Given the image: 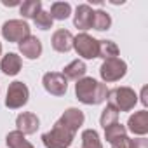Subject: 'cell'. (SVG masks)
I'll return each instance as SVG.
<instances>
[{
	"mask_svg": "<svg viewBox=\"0 0 148 148\" xmlns=\"http://www.w3.org/2000/svg\"><path fill=\"white\" fill-rule=\"evenodd\" d=\"M75 94L77 99L84 105H99L106 101L108 89L106 84H101L92 77H82L75 84Z\"/></svg>",
	"mask_w": 148,
	"mask_h": 148,
	"instance_id": "obj_1",
	"label": "cell"
},
{
	"mask_svg": "<svg viewBox=\"0 0 148 148\" xmlns=\"http://www.w3.org/2000/svg\"><path fill=\"white\" fill-rule=\"evenodd\" d=\"M106 101L117 112H131L138 103V94L131 87H115L108 91Z\"/></svg>",
	"mask_w": 148,
	"mask_h": 148,
	"instance_id": "obj_2",
	"label": "cell"
},
{
	"mask_svg": "<svg viewBox=\"0 0 148 148\" xmlns=\"http://www.w3.org/2000/svg\"><path fill=\"white\" fill-rule=\"evenodd\" d=\"M75 138V132H71L59 122L54 124V127L42 134V143L45 148H68Z\"/></svg>",
	"mask_w": 148,
	"mask_h": 148,
	"instance_id": "obj_3",
	"label": "cell"
},
{
	"mask_svg": "<svg viewBox=\"0 0 148 148\" xmlns=\"http://www.w3.org/2000/svg\"><path fill=\"white\" fill-rule=\"evenodd\" d=\"M125 73H127V64L120 58L105 59L101 68H99V75H101V79L105 82H117L125 75Z\"/></svg>",
	"mask_w": 148,
	"mask_h": 148,
	"instance_id": "obj_4",
	"label": "cell"
},
{
	"mask_svg": "<svg viewBox=\"0 0 148 148\" xmlns=\"http://www.w3.org/2000/svg\"><path fill=\"white\" fill-rule=\"evenodd\" d=\"M73 49L84 59H94V58H98L99 40L92 38L87 33H79L77 37H73Z\"/></svg>",
	"mask_w": 148,
	"mask_h": 148,
	"instance_id": "obj_5",
	"label": "cell"
},
{
	"mask_svg": "<svg viewBox=\"0 0 148 148\" xmlns=\"http://www.w3.org/2000/svg\"><path fill=\"white\" fill-rule=\"evenodd\" d=\"M30 35H32L30 26L23 19H11V21H5L2 26V37L7 42H18L19 44L21 40H25Z\"/></svg>",
	"mask_w": 148,
	"mask_h": 148,
	"instance_id": "obj_6",
	"label": "cell"
},
{
	"mask_svg": "<svg viewBox=\"0 0 148 148\" xmlns=\"http://www.w3.org/2000/svg\"><path fill=\"white\" fill-rule=\"evenodd\" d=\"M28 98H30V91H28L26 84L16 80V82H12V84L9 86V89H7L5 106H7V108H12V110L21 108V106H25V105L28 103Z\"/></svg>",
	"mask_w": 148,
	"mask_h": 148,
	"instance_id": "obj_7",
	"label": "cell"
},
{
	"mask_svg": "<svg viewBox=\"0 0 148 148\" xmlns=\"http://www.w3.org/2000/svg\"><path fill=\"white\" fill-rule=\"evenodd\" d=\"M105 138L112 145V148H131V139L127 138V129L117 122L105 129Z\"/></svg>",
	"mask_w": 148,
	"mask_h": 148,
	"instance_id": "obj_8",
	"label": "cell"
},
{
	"mask_svg": "<svg viewBox=\"0 0 148 148\" xmlns=\"http://www.w3.org/2000/svg\"><path fill=\"white\" fill-rule=\"evenodd\" d=\"M42 84H44V89L52 96H63L68 89V80L63 77V73H58V71L45 73L42 77Z\"/></svg>",
	"mask_w": 148,
	"mask_h": 148,
	"instance_id": "obj_9",
	"label": "cell"
},
{
	"mask_svg": "<svg viewBox=\"0 0 148 148\" xmlns=\"http://www.w3.org/2000/svg\"><path fill=\"white\" fill-rule=\"evenodd\" d=\"M84 113L79 110V108H68L59 119H58V122L61 124V125H64L66 129H70L71 132H77L79 129H80V125L84 124Z\"/></svg>",
	"mask_w": 148,
	"mask_h": 148,
	"instance_id": "obj_10",
	"label": "cell"
},
{
	"mask_svg": "<svg viewBox=\"0 0 148 148\" xmlns=\"http://www.w3.org/2000/svg\"><path fill=\"white\" fill-rule=\"evenodd\" d=\"M127 129L132 134L145 136L148 132V112L141 110V112H136L134 115H131L127 120Z\"/></svg>",
	"mask_w": 148,
	"mask_h": 148,
	"instance_id": "obj_11",
	"label": "cell"
},
{
	"mask_svg": "<svg viewBox=\"0 0 148 148\" xmlns=\"http://www.w3.org/2000/svg\"><path fill=\"white\" fill-rule=\"evenodd\" d=\"M38 124H40L38 117H37L35 113H32V112H25V113L18 115V119H16L18 131L23 132L25 136H26V134H33V132H37Z\"/></svg>",
	"mask_w": 148,
	"mask_h": 148,
	"instance_id": "obj_12",
	"label": "cell"
},
{
	"mask_svg": "<svg viewBox=\"0 0 148 148\" xmlns=\"http://www.w3.org/2000/svg\"><path fill=\"white\" fill-rule=\"evenodd\" d=\"M92 14H94V11L91 9V5H87V4L79 5L75 11V16H73V25L79 30H84V33H86V30H89L92 26Z\"/></svg>",
	"mask_w": 148,
	"mask_h": 148,
	"instance_id": "obj_13",
	"label": "cell"
},
{
	"mask_svg": "<svg viewBox=\"0 0 148 148\" xmlns=\"http://www.w3.org/2000/svg\"><path fill=\"white\" fill-rule=\"evenodd\" d=\"M19 52L28 59H37L42 54V42L37 37L30 35V37H26L25 40L19 42Z\"/></svg>",
	"mask_w": 148,
	"mask_h": 148,
	"instance_id": "obj_14",
	"label": "cell"
},
{
	"mask_svg": "<svg viewBox=\"0 0 148 148\" xmlns=\"http://www.w3.org/2000/svg\"><path fill=\"white\" fill-rule=\"evenodd\" d=\"M52 49L58 52H68L73 47V35L68 30H56L52 35Z\"/></svg>",
	"mask_w": 148,
	"mask_h": 148,
	"instance_id": "obj_15",
	"label": "cell"
},
{
	"mask_svg": "<svg viewBox=\"0 0 148 148\" xmlns=\"http://www.w3.org/2000/svg\"><path fill=\"white\" fill-rule=\"evenodd\" d=\"M86 71H87L86 63L82 59H75L63 68V77L66 80H80L86 75Z\"/></svg>",
	"mask_w": 148,
	"mask_h": 148,
	"instance_id": "obj_16",
	"label": "cell"
},
{
	"mask_svg": "<svg viewBox=\"0 0 148 148\" xmlns=\"http://www.w3.org/2000/svg\"><path fill=\"white\" fill-rule=\"evenodd\" d=\"M0 70H2L5 75L12 77V75H18L19 70H21V58L14 52H9L2 58L0 61Z\"/></svg>",
	"mask_w": 148,
	"mask_h": 148,
	"instance_id": "obj_17",
	"label": "cell"
},
{
	"mask_svg": "<svg viewBox=\"0 0 148 148\" xmlns=\"http://www.w3.org/2000/svg\"><path fill=\"white\" fill-rule=\"evenodd\" d=\"M5 143H7L9 148H33V145H32L30 141H26L25 134L19 132L18 129H16V131H11V132L7 134Z\"/></svg>",
	"mask_w": 148,
	"mask_h": 148,
	"instance_id": "obj_18",
	"label": "cell"
},
{
	"mask_svg": "<svg viewBox=\"0 0 148 148\" xmlns=\"http://www.w3.org/2000/svg\"><path fill=\"white\" fill-rule=\"evenodd\" d=\"M51 18H52V21L54 19H58V21H63V19H66V18H70V14H71V5L68 4V2H54L52 5H51Z\"/></svg>",
	"mask_w": 148,
	"mask_h": 148,
	"instance_id": "obj_19",
	"label": "cell"
},
{
	"mask_svg": "<svg viewBox=\"0 0 148 148\" xmlns=\"http://www.w3.org/2000/svg\"><path fill=\"white\" fill-rule=\"evenodd\" d=\"M40 11H42L40 0H26V2H23V4L19 5V12H21V16L26 18V19H33Z\"/></svg>",
	"mask_w": 148,
	"mask_h": 148,
	"instance_id": "obj_20",
	"label": "cell"
},
{
	"mask_svg": "<svg viewBox=\"0 0 148 148\" xmlns=\"http://www.w3.org/2000/svg\"><path fill=\"white\" fill-rule=\"evenodd\" d=\"M98 58L105 59H112V58H119V47L115 42L112 40H99V51H98Z\"/></svg>",
	"mask_w": 148,
	"mask_h": 148,
	"instance_id": "obj_21",
	"label": "cell"
},
{
	"mask_svg": "<svg viewBox=\"0 0 148 148\" xmlns=\"http://www.w3.org/2000/svg\"><path fill=\"white\" fill-rule=\"evenodd\" d=\"M110 25H112V18H110L108 12L94 11V14H92V26L91 28H94L98 32H105V30L110 28Z\"/></svg>",
	"mask_w": 148,
	"mask_h": 148,
	"instance_id": "obj_22",
	"label": "cell"
},
{
	"mask_svg": "<svg viewBox=\"0 0 148 148\" xmlns=\"http://www.w3.org/2000/svg\"><path fill=\"white\" fill-rule=\"evenodd\" d=\"M82 148H103L99 136L94 129H86L82 132Z\"/></svg>",
	"mask_w": 148,
	"mask_h": 148,
	"instance_id": "obj_23",
	"label": "cell"
},
{
	"mask_svg": "<svg viewBox=\"0 0 148 148\" xmlns=\"http://www.w3.org/2000/svg\"><path fill=\"white\" fill-rule=\"evenodd\" d=\"M99 122H101L103 129H106V127H110V125L117 124V122H119V112H117L115 108H112L110 105H106V108H105V110H103V113H101Z\"/></svg>",
	"mask_w": 148,
	"mask_h": 148,
	"instance_id": "obj_24",
	"label": "cell"
},
{
	"mask_svg": "<svg viewBox=\"0 0 148 148\" xmlns=\"http://www.w3.org/2000/svg\"><path fill=\"white\" fill-rule=\"evenodd\" d=\"M33 21H35V25H37V28H40V30H49V28H52V18H51V14L47 12V11H40L35 18H33Z\"/></svg>",
	"mask_w": 148,
	"mask_h": 148,
	"instance_id": "obj_25",
	"label": "cell"
},
{
	"mask_svg": "<svg viewBox=\"0 0 148 148\" xmlns=\"http://www.w3.org/2000/svg\"><path fill=\"white\" fill-rule=\"evenodd\" d=\"M131 148H148V139H145V138L131 139Z\"/></svg>",
	"mask_w": 148,
	"mask_h": 148,
	"instance_id": "obj_26",
	"label": "cell"
},
{
	"mask_svg": "<svg viewBox=\"0 0 148 148\" xmlns=\"http://www.w3.org/2000/svg\"><path fill=\"white\" fill-rule=\"evenodd\" d=\"M141 103L146 106L148 105V99H146V87H143V91H141Z\"/></svg>",
	"mask_w": 148,
	"mask_h": 148,
	"instance_id": "obj_27",
	"label": "cell"
},
{
	"mask_svg": "<svg viewBox=\"0 0 148 148\" xmlns=\"http://www.w3.org/2000/svg\"><path fill=\"white\" fill-rule=\"evenodd\" d=\"M2 4H4V5H9V7H12V5H18V2H7V0H4Z\"/></svg>",
	"mask_w": 148,
	"mask_h": 148,
	"instance_id": "obj_28",
	"label": "cell"
},
{
	"mask_svg": "<svg viewBox=\"0 0 148 148\" xmlns=\"http://www.w3.org/2000/svg\"><path fill=\"white\" fill-rule=\"evenodd\" d=\"M0 54H2V44H0Z\"/></svg>",
	"mask_w": 148,
	"mask_h": 148,
	"instance_id": "obj_29",
	"label": "cell"
}]
</instances>
